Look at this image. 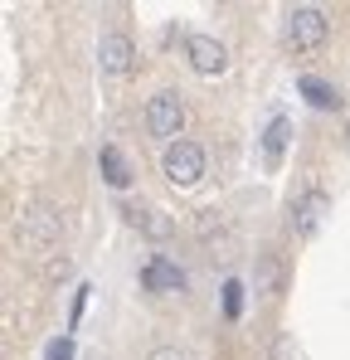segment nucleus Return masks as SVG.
<instances>
[{
    "label": "nucleus",
    "mask_w": 350,
    "mask_h": 360,
    "mask_svg": "<svg viewBox=\"0 0 350 360\" xmlns=\"http://www.w3.org/2000/svg\"><path fill=\"white\" fill-rule=\"evenodd\" d=\"M326 34H331V20H326V10H316V5H297V10L287 15V30H283L287 49H297V54L321 49Z\"/></svg>",
    "instance_id": "nucleus-1"
},
{
    "label": "nucleus",
    "mask_w": 350,
    "mask_h": 360,
    "mask_svg": "<svg viewBox=\"0 0 350 360\" xmlns=\"http://www.w3.org/2000/svg\"><path fill=\"white\" fill-rule=\"evenodd\" d=\"M141 122H146V131L156 136V141H180V127H185V103H180V93H156L151 103H146V112H141Z\"/></svg>",
    "instance_id": "nucleus-2"
},
{
    "label": "nucleus",
    "mask_w": 350,
    "mask_h": 360,
    "mask_svg": "<svg viewBox=\"0 0 350 360\" xmlns=\"http://www.w3.org/2000/svg\"><path fill=\"white\" fill-rule=\"evenodd\" d=\"M161 171H166V180H171V185H180V190H185V185H195V180L205 176V151H200L195 141H185V136H180V141H171V146H166Z\"/></svg>",
    "instance_id": "nucleus-3"
},
{
    "label": "nucleus",
    "mask_w": 350,
    "mask_h": 360,
    "mask_svg": "<svg viewBox=\"0 0 350 360\" xmlns=\"http://www.w3.org/2000/svg\"><path fill=\"white\" fill-rule=\"evenodd\" d=\"M20 239L30 243V248H54L63 239V219H58L49 205H30L20 214Z\"/></svg>",
    "instance_id": "nucleus-4"
},
{
    "label": "nucleus",
    "mask_w": 350,
    "mask_h": 360,
    "mask_svg": "<svg viewBox=\"0 0 350 360\" xmlns=\"http://www.w3.org/2000/svg\"><path fill=\"white\" fill-rule=\"evenodd\" d=\"M185 59H190V68H195L200 78H219V73L229 68V49H224L214 34H190V39H185Z\"/></svg>",
    "instance_id": "nucleus-5"
},
{
    "label": "nucleus",
    "mask_w": 350,
    "mask_h": 360,
    "mask_svg": "<svg viewBox=\"0 0 350 360\" xmlns=\"http://www.w3.org/2000/svg\"><path fill=\"white\" fill-rule=\"evenodd\" d=\"M98 68H103L108 78H122V73H131V68H136V44H131V34H122V30H108V34L98 39Z\"/></svg>",
    "instance_id": "nucleus-6"
},
{
    "label": "nucleus",
    "mask_w": 350,
    "mask_h": 360,
    "mask_svg": "<svg viewBox=\"0 0 350 360\" xmlns=\"http://www.w3.org/2000/svg\"><path fill=\"white\" fill-rule=\"evenodd\" d=\"M326 210H331V200H326V190H306L297 205H292V229L302 234V239H311L316 229H321V219H326Z\"/></svg>",
    "instance_id": "nucleus-7"
},
{
    "label": "nucleus",
    "mask_w": 350,
    "mask_h": 360,
    "mask_svg": "<svg viewBox=\"0 0 350 360\" xmlns=\"http://www.w3.org/2000/svg\"><path fill=\"white\" fill-rule=\"evenodd\" d=\"M141 288L146 292H185V273L175 268L171 258H151L141 268Z\"/></svg>",
    "instance_id": "nucleus-8"
},
{
    "label": "nucleus",
    "mask_w": 350,
    "mask_h": 360,
    "mask_svg": "<svg viewBox=\"0 0 350 360\" xmlns=\"http://www.w3.org/2000/svg\"><path fill=\"white\" fill-rule=\"evenodd\" d=\"M122 214H127V224H131V229H141L146 239H171V234H175V219H166L161 210H141V205H122Z\"/></svg>",
    "instance_id": "nucleus-9"
},
{
    "label": "nucleus",
    "mask_w": 350,
    "mask_h": 360,
    "mask_svg": "<svg viewBox=\"0 0 350 360\" xmlns=\"http://www.w3.org/2000/svg\"><path fill=\"white\" fill-rule=\"evenodd\" d=\"M297 93L311 103V108H321V112H331V108H341V93L326 83V78H316V73H302L297 78Z\"/></svg>",
    "instance_id": "nucleus-10"
},
{
    "label": "nucleus",
    "mask_w": 350,
    "mask_h": 360,
    "mask_svg": "<svg viewBox=\"0 0 350 360\" xmlns=\"http://www.w3.org/2000/svg\"><path fill=\"white\" fill-rule=\"evenodd\" d=\"M98 171H103V180H108L112 190H127V185H131V166H127V156H122L117 146H103V151H98Z\"/></svg>",
    "instance_id": "nucleus-11"
},
{
    "label": "nucleus",
    "mask_w": 350,
    "mask_h": 360,
    "mask_svg": "<svg viewBox=\"0 0 350 360\" xmlns=\"http://www.w3.org/2000/svg\"><path fill=\"white\" fill-rule=\"evenodd\" d=\"M287 136H292V122L287 117H273V122H268V131H263V156H268V166H278V161H283Z\"/></svg>",
    "instance_id": "nucleus-12"
},
{
    "label": "nucleus",
    "mask_w": 350,
    "mask_h": 360,
    "mask_svg": "<svg viewBox=\"0 0 350 360\" xmlns=\"http://www.w3.org/2000/svg\"><path fill=\"white\" fill-rule=\"evenodd\" d=\"M238 311H243V283H224V316L229 321H238Z\"/></svg>",
    "instance_id": "nucleus-13"
},
{
    "label": "nucleus",
    "mask_w": 350,
    "mask_h": 360,
    "mask_svg": "<svg viewBox=\"0 0 350 360\" xmlns=\"http://www.w3.org/2000/svg\"><path fill=\"white\" fill-rule=\"evenodd\" d=\"M268 288H278V258L273 253L258 258V292H268Z\"/></svg>",
    "instance_id": "nucleus-14"
},
{
    "label": "nucleus",
    "mask_w": 350,
    "mask_h": 360,
    "mask_svg": "<svg viewBox=\"0 0 350 360\" xmlns=\"http://www.w3.org/2000/svg\"><path fill=\"white\" fill-rule=\"evenodd\" d=\"M44 360H73V336H54L44 346Z\"/></svg>",
    "instance_id": "nucleus-15"
},
{
    "label": "nucleus",
    "mask_w": 350,
    "mask_h": 360,
    "mask_svg": "<svg viewBox=\"0 0 350 360\" xmlns=\"http://www.w3.org/2000/svg\"><path fill=\"white\" fill-rule=\"evenodd\" d=\"M146 360H185V351H175V346H156Z\"/></svg>",
    "instance_id": "nucleus-16"
},
{
    "label": "nucleus",
    "mask_w": 350,
    "mask_h": 360,
    "mask_svg": "<svg viewBox=\"0 0 350 360\" xmlns=\"http://www.w3.org/2000/svg\"><path fill=\"white\" fill-rule=\"evenodd\" d=\"M346 146H350V122H346Z\"/></svg>",
    "instance_id": "nucleus-17"
}]
</instances>
